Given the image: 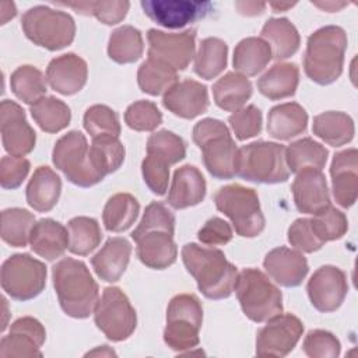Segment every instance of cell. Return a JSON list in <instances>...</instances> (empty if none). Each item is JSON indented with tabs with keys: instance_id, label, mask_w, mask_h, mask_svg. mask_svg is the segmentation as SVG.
<instances>
[{
	"instance_id": "20",
	"label": "cell",
	"mask_w": 358,
	"mask_h": 358,
	"mask_svg": "<svg viewBox=\"0 0 358 358\" xmlns=\"http://www.w3.org/2000/svg\"><path fill=\"white\" fill-rule=\"evenodd\" d=\"M169 229H148L131 239L137 243L136 252L140 262L154 270H164L172 266L178 257V248Z\"/></svg>"
},
{
	"instance_id": "31",
	"label": "cell",
	"mask_w": 358,
	"mask_h": 358,
	"mask_svg": "<svg viewBox=\"0 0 358 358\" xmlns=\"http://www.w3.org/2000/svg\"><path fill=\"white\" fill-rule=\"evenodd\" d=\"M262 39L270 48L275 60H285L294 56L301 45L298 29L288 18H270L262 28Z\"/></svg>"
},
{
	"instance_id": "22",
	"label": "cell",
	"mask_w": 358,
	"mask_h": 358,
	"mask_svg": "<svg viewBox=\"0 0 358 358\" xmlns=\"http://www.w3.org/2000/svg\"><path fill=\"white\" fill-rule=\"evenodd\" d=\"M263 266L271 280L287 288L301 285L309 271L302 252L285 246L270 250L263 260Z\"/></svg>"
},
{
	"instance_id": "33",
	"label": "cell",
	"mask_w": 358,
	"mask_h": 358,
	"mask_svg": "<svg viewBox=\"0 0 358 358\" xmlns=\"http://www.w3.org/2000/svg\"><path fill=\"white\" fill-rule=\"evenodd\" d=\"M273 59L270 45L257 36L242 39L234 50V67L236 73L252 77L259 74Z\"/></svg>"
},
{
	"instance_id": "34",
	"label": "cell",
	"mask_w": 358,
	"mask_h": 358,
	"mask_svg": "<svg viewBox=\"0 0 358 358\" xmlns=\"http://www.w3.org/2000/svg\"><path fill=\"white\" fill-rule=\"evenodd\" d=\"M313 134L333 147L350 143L354 137L355 127L352 119L344 112L329 110L313 117Z\"/></svg>"
},
{
	"instance_id": "38",
	"label": "cell",
	"mask_w": 358,
	"mask_h": 358,
	"mask_svg": "<svg viewBox=\"0 0 358 358\" xmlns=\"http://www.w3.org/2000/svg\"><path fill=\"white\" fill-rule=\"evenodd\" d=\"M144 50V42L141 32L131 27L123 25L116 28L109 38L108 43V56L119 63L129 64L138 60Z\"/></svg>"
},
{
	"instance_id": "28",
	"label": "cell",
	"mask_w": 358,
	"mask_h": 358,
	"mask_svg": "<svg viewBox=\"0 0 358 358\" xmlns=\"http://www.w3.org/2000/svg\"><path fill=\"white\" fill-rule=\"evenodd\" d=\"M308 126V113L296 102L275 105L267 115V133L270 137L285 141L302 134Z\"/></svg>"
},
{
	"instance_id": "42",
	"label": "cell",
	"mask_w": 358,
	"mask_h": 358,
	"mask_svg": "<svg viewBox=\"0 0 358 358\" xmlns=\"http://www.w3.org/2000/svg\"><path fill=\"white\" fill-rule=\"evenodd\" d=\"M69 250L78 256H87L96 249L102 239L99 224L91 217H74L67 224Z\"/></svg>"
},
{
	"instance_id": "10",
	"label": "cell",
	"mask_w": 358,
	"mask_h": 358,
	"mask_svg": "<svg viewBox=\"0 0 358 358\" xmlns=\"http://www.w3.org/2000/svg\"><path fill=\"white\" fill-rule=\"evenodd\" d=\"M52 161L69 182L80 187L94 186L105 178L92 164L85 136L77 130L69 131L56 141Z\"/></svg>"
},
{
	"instance_id": "3",
	"label": "cell",
	"mask_w": 358,
	"mask_h": 358,
	"mask_svg": "<svg viewBox=\"0 0 358 358\" xmlns=\"http://www.w3.org/2000/svg\"><path fill=\"white\" fill-rule=\"evenodd\" d=\"M347 34L341 27L327 25L315 31L306 42L305 74L319 85L334 83L343 73Z\"/></svg>"
},
{
	"instance_id": "55",
	"label": "cell",
	"mask_w": 358,
	"mask_h": 358,
	"mask_svg": "<svg viewBox=\"0 0 358 358\" xmlns=\"http://www.w3.org/2000/svg\"><path fill=\"white\" fill-rule=\"evenodd\" d=\"M232 236L231 225L220 217L210 218L197 232L199 241L208 246L225 245L232 239Z\"/></svg>"
},
{
	"instance_id": "43",
	"label": "cell",
	"mask_w": 358,
	"mask_h": 358,
	"mask_svg": "<svg viewBox=\"0 0 358 358\" xmlns=\"http://www.w3.org/2000/svg\"><path fill=\"white\" fill-rule=\"evenodd\" d=\"M35 217L25 208H6L1 211V239L13 248H24L29 242V232Z\"/></svg>"
},
{
	"instance_id": "51",
	"label": "cell",
	"mask_w": 358,
	"mask_h": 358,
	"mask_svg": "<svg viewBox=\"0 0 358 358\" xmlns=\"http://www.w3.org/2000/svg\"><path fill=\"white\" fill-rule=\"evenodd\" d=\"M141 173L148 189L157 194L164 196L168 190L169 165L152 155H147L141 162Z\"/></svg>"
},
{
	"instance_id": "19",
	"label": "cell",
	"mask_w": 358,
	"mask_h": 358,
	"mask_svg": "<svg viewBox=\"0 0 358 358\" xmlns=\"http://www.w3.org/2000/svg\"><path fill=\"white\" fill-rule=\"evenodd\" d=\"M291 190L299 213L315 215L330 206L326 176L320 169L306 168L299 171L292 182Z\"/></svg>"
},
{
	"instance_id": "7",
	"label": "cell",
	"mask_w": 358,
	"mask_h": 358,
	"mask_svg": "<svg viewBox=\"0 0 358 358\" xmlns=\"http://www.w3.org/2000/svg\"><path fill=\"white\" fill-rule=\"evenodd\" d=\"M214 203L231 220L239 236L255 238L264 229L266 221L256 190L238 183L227 185L214 194Z\"/></svg>"
},
{
	"instance_id": "11",
	"label": "cell",
	"mask_w": 358,
	"mask_h": 358,
	"mask_svg": "<svg viewBox=\"0 0 358 358\" xmlns=\"http://www.w3.org/2000/svg\"><path fill=\"white\" fill-rule=\"evenodd\" d=\"M0 278L3 291L11 299L29 301L46 285V266L28 253H17L4 260Z\"/></svg>"
},
{
	"instance_id": "1",
	"label": "cell",
	"mask_w": 358,
	"mask_h": 358,
	"mask_svg": "<svg viewBox=\"0 0 358 358\" xmlns=\"http://www.w3.org/2000/svg\"><path fill=\"white\" fill-rule=\"evenodd\" d=\"M180 253L186 270L206 298L224 299L232 294L238 268L227 260L222 250L186 243Z\"/></svg>"
},
{
	"instance_id": "41",
	"label": "cell",
	"mask_w": 358,
	"mask_h": 358,
	"mask_svg": "<svg viewBox=\"0 0 358 358\" xmlns=\"http://www.w3.org/2000/svg\"><path fill=\"white\" fill-rule=\"evenodd\" d=\"M13 94L27 105H34L46 94V78L41 70L25 64L15 69L10 77Z\"/></svg>"
},
{
	"instance_id": "40",
	"label": "cell",
	"mask_w": 358,
	"mask_h": 358,
	"mask_svg": "<svg viewBox=\"0 0 358 358\" xmlns=\"http://www.w3.org/2000/svg\"><path fill=\"white\" fill-rule=\"evenodd\" d=\"M29 112L35 123L46 133H57L66 129L71 120L70 108L55 96H43L31 105Z\"/></svg>"
},
{
	"instance_id": "58",
	"label": "cell",
	"mask_w": 358,
	"mask_h": 358,
	"mask_svg": "<svg viewBox=\"0 0 358 358\" xmlns=\"http://www.w3.org/2000/svg\"><path fill=\"white\" fill-rule=\"evenodd\" d=\"M115 357L116 355V352L113 351V350H110L108 345H102V347H98V348H95V350H92V351H88L87 354H85V357Z\"/></svg>"
},
{
	"instance_id": "32",
	"label": "cell",
	"mask_w": 358,
	"mask_h": 358,
	"mask_svg": "<svg viewBox=\"0 0 358 358\" xmlns=\"http://www.w3.org/2000/svg\"><path fill=\"white\" fill-rule=\"evenodd\" d=\"M252 92L253 87L249 78L236 71L227 73L213 85L215 105L228 112L241 109L249 101Z\"/></svg>"
},
{
	"instance_id": "30",
	"label": "cell",
	"mask_w": 358,
	"mask_h": 358,
	"mask_svg": "<svg viewBox=\"0 0 358 358\" xmlns=\"http://www.w3.org/2000/svg\"><path fill=\"white\" fill-rule=\"evenodd\" d=\"M299 69L295 63H275L259 80L257 90L271 101L292 96L298 88Z\"/></svg>"
},
{
	"instance_id": "57",
	"label": "cell",
	"mask_w": 358,
	"mask_h": 358,
	"mask_svg": "<svg viewBox=\"0 0 358 358\" xmlns=\"http://www.w3.org/2000/svg\"><path fill=\"white\" fill-rule=\"evenodd\" d=\"M17 15V8L14 3L3 1L1 3V24H6L8 20H13Z\"/></svg>"
},
{
	"instance_id": "37",
	"label": "cell",
	"mask_w": 358,
	"mask_h": 358,
	"mask_svg": "<svg viewBox=\"0 0 358 358\" xmlns=\"http://www.w3.org/2000/svg\"><path fill=\"white\" fill-rule=\"evenodd\" d=\"M227 56L228 46L222 39L213 36L203 39L194 55V73L204 80L215 78L227 67Z\"/></svg>"
},
{
	"instance_id": "25",
	"label": "cell",
	"mask_w": 358,
	"mask_h": 358,
	"mask_svg": "<svg viewBox=\"0 0 358 358\" xmlns=\"http://www.w3.org/2000/svg\"><path fill=\"white\" fill-rule=\"evenodd\" d=\"M206 179L194 165H183L173 173L168 204L176 210L200 204L206 197Z\"/></svg>"
},
{
	"instance_id": "18",
	"label": "cell",
	"mask_w": 358,
	"mask_h": 358,
	"mask_svg": "<svg viewBox=\"0 0 358 358\" xmlns=\"http://www.w3.org/2000/svg\"><path fill=\"white\" fill-rule=\"evenodd\" d=\"M45 338V327L38 319L20 317L11 324L8 336L0 341V357H42L41 347Z\"/></svg>"
},
{
	"instance_id": "59",
	"label": "cell",
	"mask_w": 358,
	"mask_h": 358,
	"mask_svg": "<svg viewBox=\"0 0 358 358\" xmlns=\"http://www.w3.org/2000/svg\"><path fill=\"white\" fill-rule=\"evenodd\" d=\"M316 7H320L326 11H337L340 8H343L344 6H347V3H334V1H324V3H312Z\"/></svg>"
},
{
	"instance_id": "29",
	"label": "cell",
	"mask_w": 358,
	"mask_h": 358,
	"mask_svg": "<svg viewBox=\"0 0 358 358\" xmlns=\"http://www.w3.org/2000/svg\"><path fill=\"white\" fill-rule=\"evenodd\" d=\"M62 179L49 166H39L27 186V203L38 213L50 211L60 197Z\"/></svg>"
},
{
	"instance_id": "23",
	"label": "cell",
	"mask_w": 358,
	"mask_h": 358,
	"mask_svg": "<svg viewBox=\"0 0 358 358\" xmlns=\"http://www.w3.org/2000/svg\"><path fill=\"white\" fill-rule=\"evenodd\" d=\"M333 196L338 206L350 208L357 201L358 193V152L347 148L333 157L330 165Z\"/></svg>"
},
{
	"instance_id": "45",
	"label": "cell",
	"mask_w": 358,
	"mask_h": 358,
	"mask_svg": "<svg viewBox=\"0 0 358 358\" xmlns=\"http://www.w3.org/2000/svg\"><path fill=\"white\" fill-rule=\"evenodd\" d=\"M147 155L159 158L171 166L186 157V144L178 134L169 130H159L148 137Z\"/></svg>"
},
{
	"instance_id": "39",
	"label": "cell",
	"mask_w": 358,
	"mask_h": 358,
	"mask_svg": "<svg viewBox=\"0 0 358 358\" xmlns=\"http://www.w3.org/2000/svg\"><path fill=\"white\" fill-rule=\"evenodd\" d=\"M176 70L159 60L150 57L140 64L137 71V83L140 90L152 96L165 94L176 83Z\"/></svg>"
},
{
	"instance_id": "21",
	"label": "cell",
	"mask_w": 358,
	"mask_h": 358,
	"mask_svg": "<svg viewBox=\"0 0 358 358\" xmlns=\"http://www.w3.org/2000/svg\"><path fill=\"white\" fill-rule=\"evenodd\" d=\"M162 105L175 116L194 119L208 108L207 87L194 80L175 83L162 96Z\"/></svg>"
},
{
	"instance_id": "52",
	"label": "cell",
	"mask_w": 358,
	"mask_h": 358,
	"mask_svg": "<svg viewBox=\"0 0 358 358\" xmlns=\"http://www.w3.org/2000/svg\"><path fill=\"white\" fill-rule=\"evenodd\" d=\"M288 242L303 253H313L324 245L315 234L309 218H298L291 224L288 228Z\"/></svg>"
},
{
	"instance_id": "48",
	"label": "cell",
	"mask_w": 358,
	"mask_h": 358,
	"mask_svg": "<svg viewBox=\"0 0 358 358\" xmlns=\"http://www.w3.org/2000/svg\"><path fill=\"white\" fill-rule=\"evenodd\" d=\"M126 124L136 131H152L162 123V113L151 101H136L124 112Z\"/></svg>"
},
{
	"instance_id": "13",
	"label": "cell",
	"mask_w": 358,
	"mask_h": 358,
	"mask_svg": "<svg viewBox=\"0 0 358 358\" xmlns=\"http://www.w3.org/2000/svg\"><path fill=\"white\" fill-rule=\"evenodd\" d=\"M302 333L303 324L295 315H275L257 331L256 354L259 357H285L298 344Z\"/></svg>"
},
{
	"instance_id": "4",
	"label": "cell",
	"mask_w": 358,
	"mask_h": 358,
	"mask_svg": "<svg viewBox=\"0 0 358 358\" xmlns=\"http://www.w3.org/2000/svg\"><path fill=\"white\" fill-rule=\"evenodd\" d=\"M193 141L201 150L203 162L215 179H232L238 172L239 148L229 129L218 119L206 117L193 127Z\"/></svg>"
},
{
	"instance_id": "50",
	"label": "cell",
	"mask_w": 358,
	"mask_h": 358,
	"mask_svg": "<svg viewBox=\"0 0 358 358\" xmlns=\"http://www.w3.org/2000/svg\"><path fill=\"white\" fill-rule=\"evenodd\" d=\"M262 110L255 105L241 108L228 117L235 137L241 141L257 136L262 131Z\"/></svg>"
},
{
	"instance_id": "53",
	"label": "cell",
	"mask_w": 358,
	"mask_h": 358,
	"mask_svg": "<svg viewBox=\"0 0 358 358\" xmlns=\"http://www.w3.org/2000/svg\"><path fill=\"white\" fill-rule=\"evenodd\" d=\"M31 164L24 157L6 155L0 162V185L3 189H17L29 172Z\"/></svg>"
},
{
	"instance_id": "54",
	"label": "cell",
	"mask_w": 358,
	"mask_h": 358,
	"mask_svg": "<svg viewBox=\"0 0 358 358\" xmlns=\"http://www.w3.org/2000/svg\"><path fill=\"white\" fill-rule=\"evenodd\" d=\"M130 3L122 0L90 1V15H94L105 25H115L123 21L129 11Z\"/></svg>"
},
{
	"instance_id": "60",
	"label": "cell",
	"mask_w": 358,
	"mask_h": 358,
	"mask_svg": "<svg viewBox=\"0 0 358 358\" xmlns=\"http://www.w3.org/2000/svg\"><path fill=\"white\" fill-rule=\"evenodd\" d=\"M295 3H271L270 7L274 10V13H280V11H284V10H288L291 7H294Z\"/></svg>"
},
{
	"instance_id": "24",
	"label": "cell",
	"mask_w": 358,
	"mask_h": 358,
	"mask_svg": "<svg viewBox=\"0 0 358 358\" xmlns=\"http://www.w3.org/2000/svg\"><path fill=\"white\" fill-rule=\"evenodd\" d=\"M87 63L76 53H66L52 59L46 69L49 85L62 95H73L81 91L87 83Z\"/></svg>"
},
{
	"instance_id": "15",
	"label": "cell",
	"mask_w": 358,
	"mask_h": 358,
	"mask_svg": "<svg viewBox=\"0 0 358 358\" xmlns=\"http://www.w3.org/2000/svg\"><path fill=\"white\" fill-rule=\"evenodd\" d=\"M141 8L158 25L176 29L204 18L213 10V3L194 0H143Z\"/></svg>"
},
{
	"instance_id": "44",
	"label": "cell",
	"mask_w": 358,
	"mask_h": 358,
	"mask_svg": "<svg viewBox=\"0 0 358 358\" xmlns=\"http://www.w3.org/2000/svg\"><path fill=\"white\" fill-rule=\"evenodd\" d=\"M124 145L115 136L94 137L90 145L92 164L103 176L120 168L124 161Z\"/></svg>"
},
{
	"instance_id": "9",
	"label": "cell",
	"mask_w": 358,
	"mask_h": 358,
	"mask_svg": "<svg viewBox=\"0 0 358 358\" xmlns=\"http://www.w3.org/2000/svg\"><path fill=\"white\" fill-rule=\"evenodd\" d=\"M203 323V306L193 294L173 296L166 309V326L164 330L165 344L178 352L199 345V331Z\"/></svg>"
},
{
	"instance_id": "47",
	"label": "cell",
	"mask_w": 358,
	"mask_h": 358,
	"mask_svg": "<svg viewBox=\"0 0 358 358\" xmlns=\"http://www.w3.org/2000/svg\"><path fill=\"white\" fill-rule=\"evenodd\" d=\"M309 220L315 234L323 243L340 239L348 229V221L345 214L333 207L331 204Z\"/></svg>"
},
{
	"instance_id": "12",
	"label": "cell",
	"mask_w": 358,
	"mask_h": 358,
	"mask_svg": "<svg viewBox=\"0 0 358 358\" xmlns=\"http://www.w3.org/2000/svg\"><path fill=\"white\" fill-rule=\"evenodd\" d=\"M94 322L106 338L123 341L136 330L137 315L120 288L108 287L94 309Z\"/></svg>"
},
{
	"instance_id": "35",
	"label": "cell",
	"mask_w": 358,
	"mask_h": 358,
	"mask_svg": "<svg viewBox=\"0 0 358 358\" xmlns=\"http://www.w3.org/2000/svg\"><path fill=\"white\" fill-rule=\"evenodd\" d=\"M140 204L129 193H116L106 201L102 213V221L108 231L123 232L137 220Z\"/></svg>"
},
{
	"instance_id": "16",
	"label": "cell",
	"mask_w": 358,
	"mask_h": 358,
	"mask_svg": "<svg viewBox=\"0 0 358 358\" xmlns=\"http://www.w3.org/2000/svg\"><path fill=\"white\" fill-rule=\"evenodd\" d=\"M308 296L315 309L323 313L337 310L348 292L345 273L336 266H322L309 278Z\"/></svg>"
},
{
	"instance_id": "36",
	"label": "cell",
	"mask_w": 358,
	"mask_h": 358,
	"mask_svg": "<svg viewBox=\"0 0 358 358\" xmlns=\"http://www.w3.org/2000/svg\"><path fill=\"white\" fill-rule=\"evenodd\" d=\"M329 151L310 137L299 138L285 148V162L291 172L298 173L302 169L324 168Z\"/></svg>"
},
{
	"instance_id": "2",
	"label": "cell",
	"mask_w": 358,
	"mask_h": 358,
	"mask_svg": "<svg viewBox=\"0 0 358 358\" xmlns=\"http://www.w3.org/2000/svg\"><path fill=\"white\" fill-rule=\"evenodd\" d=\"M53 287L63 312L74 319H85L98 303L99 289L85 263L66 257L52 267Z\"/></svg>"
},
{
	"instance_id": "6",
	"label": "cell",
	"mask_w": 358,
	"mask_h": 358,
	"mask_svg": "<svg viewBox=\"0 0 358 358\" xmlns=\"http://www.w3.org/2000/svg\"><path fill=\"white\" fill-rule=\"evenodd\" d=\"M21 28L31 42L52 52L69 46L76 36L73 17L48 6L27 10L21 18Z\"/></svg>"
},
{
	"instance_id": "27",
	"label": "cell",
	"mask_w": 358,
	"mask_h": 358,
	"mask_svg": "<svg viewBox=\"0 0 358 358\" xmlns=\"http://www.w3.org/2000/svg\"><path fill=\"white\" fill-rule=\"evenodd\" d=\"M70 238L67 229L52 218L36 221L29 232L31 249L41 257L52 262L66 252Z\"/></svg>"
},
{
	"instance_id": "46",
	"label": "cell",
	"mask_w": 358,
	"mask_h": 358,
	"mask_svg": "<svg viewBox=\"0 0 358 358\" xmlns=\"http://www.w3.org/2000/svg\"><path fill=\"white\" fill-rule=\"evenodd\" d=\"M85 131L94 138L99 136H115L120 134V123L117 113L106 105L90 106L83 119Z\"/></svg>"
},
{
	"instance_id": "17",
	"label": "cell",
	"mask_w": 358,
	"mask_h": 358,
	"mask_svg": "<svg viewBox=\"0 0 358 358\" xmlns=\"http://www.w3.org/2000/svg\"><path fill=\"white\" fill-rule=\"evenodd\" d=\"M0 131L3 147L11 157H24L35 147L36 133L27 122L24 109L11 99L1 101Z\"/></svg>"
},
{
	"instance_id": "14",
	"label": "cell",
	"mask_w": 358,
	"mask_h": 358,
	"mask_svg": "<svg viewBox=\"0 0 358 358\" xmlns=\"http://www.w3.org/2000/svg\"><path fill=\"white\" fill-rule=\"evenodd\" d=\"M148 57L159 60L173 70H185L196 50V31L186 29L179 34H168L158 29H148Z\"/></svg>"
},
{
	"instance_id": "8",
	"label": "cell",
	"mask_w": 358,
	"mask_h": 358,
	"mask_svg": "<svg viewBox=\"0 0 358 358\" xmlns=\"http://www.w3.org/2000/svg\"><path fill=\"white\" fill-rule=\"evenodd\" d=\"M238 176L256 183H281L289 178L285 147L270 141H255L239 148Z\"/></svg>"
},
{
	"instance_id": "56",
	"label": "cell",
	"mask_w": 358,
	"mask_h": 358,
	"mask_svg": "<svg viewBox=\"0 0 358 358\" xmlns=\"http://www.w3.org/2000/svg\"><path fill=\"white\" fill-rule=\"evenodd\" d=\"M235 7L239 10L241 14L245 15H257L262 14L266 8L264 3H257V1H238L235 3Z\"/></svg>"
},
{
	"instance_id": "26",
	"label": "cell",
	"mask_w": 358,
	"mask_h": 358,
	"mask_svg": "<svg viewBox=\"0 0 358 358\" xmlns=\"http://www.w3.org/2000/svg\"><path fill=\"white\" fill-rule=\"evenodd\" d=\"M131 255V245L127 239L109 238L105 245L91 259L95 274L106 282L117 281L126 271Z\"/></svg>"
},
{
	"instance_id": "49",
	"label": "cell",
	"mask_w": 358,
	"mask_h": 358,
	"mask_svg": "<svg viewBox=\"0 0 358 358\" xmlns=\"http://www.w3.org/2000/svg\"><path fill=\"white\" fill-rule=\"evenodd\" d=\"M338 338L326 330H310L302 343L303 352L310 358H336L340 355Z\"/></svg>"
},
{
	"instance_id": "5",
	"label": "cell",
	"mask_w": 358,
	"mask_h": 358,
	"mask_svg": "<svg viewBox=\"0 0 358 358\" xmlns=\"http://www.w3.org/2000/svg\"><path fill=\"white\" fill-rule=\"evenodd\" d=\"M234 291L243 313L252 322H267L282 313L281 291L257 268L242 270L236 277Z\"/></svg>"
}]
</instances>
